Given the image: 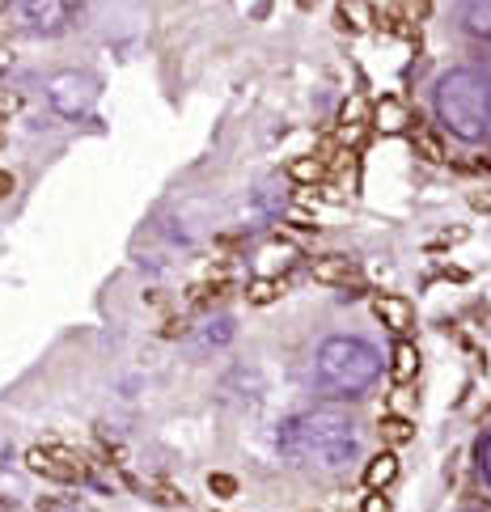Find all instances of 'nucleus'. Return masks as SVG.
<instances>
[{
	"label": "nucleus",
	"mask_w": 491,
	"mask_h": 512,
	"mask_svg": "<svg viewBox=\"0 0 491 512\" xmlns=\"http://www.w3.org/2000/svg\"><path fill=\"white\" fill-rule=\"evenodd\" d=\"M284 292H288L284 280H276V276H254V280L246 284L242 297H246V305H259V309H263V305H276Z\"/></svg>",
	"instance_id": "6"
},
{
	"label": "nucleus",
	"mask_w": 491,
	"mask_h": 512,
	"mask_svg": "<svg viewBox=\"0 0 491 512\" xmlns=\"http://www.w3.org/2000/svg\"><path fill=\"white\" fill-rule=\"evenodd\" d=\"M309 276H314V284L322 288H360V280H365V271L356 267V259H343V254H322V259L309 263Z\"/></svg>",
	"instance_id": "3"
},
{
	"label": "nucleus",
	"mask_w": 491,
	"mask_h": 512,
	"mask_svg": "<svg viewBox=\"0 0 491 512\" xmlns=\"http://www.w3.org/2000/svg\"><path fill=\"white\" fill-rule=\"evenodd\" d=\"M5 5H9V0H0V13H5Z\"/></svg>",
	"instance_id": "18"
},
{
	"label": "nucleus",
	"mask_w": 491,
	"mask_h": 512,
	"mask_svg": "<svg viewBox=\"0 0 491 512\" xmlns=\"http://www.w3.org/2000/svg\"><path fill=\"white\" fill-rule=\"evenodd\" d=\"M453 512H491V424L466 449L453 479Z\"/></svg>",
	"instance_id": "1"
},
{
	"label": "nucleus",
	"mask_w": 491,
	"mask_h": 512,
	"mask_svg": "<svg viewBox=\"0 0 491 512\" xmlns=\"http://www.w3.org/2000/svg\"><path fill=\"white\" fill-rule=\"evenodd\" d=\"M369 314L394 335H411V326H415V309H411L407 297H398V292H373Z\"/></svg>",
	"instance_id": "4"
},
{
	"label": "nucleus",
	"mask_w": 491,
	"mask_h": 512,
	"mask_svg": "<svg viewBox=\"0 0 491 512\" xmlns=\"http://www.w3.org/2000/svg\"><path fill=\"white\" fill-rule=\"evenodd\" d=\"M13 106H17V98H5V94H0V115L9 119V111H13Z\"/></svg>",
	"instance_id": "16"
},
{
	"label": "nucleus",
	"mask_w": 491,
	"mask_h": 512,
	"mask_svg": "<svg viewBox=\"0 0 491 512\" xmlns=\"http://www.w3.org/2000/svg\"><path fill=\"white\" fill-rule=\"evenodd\" d=\"M17 5L34 26H56V17L64 13V0H17Z\"/></svg>",
	"instance_id": "8"
},
{
	"label": "nucleus",
	"mask_w": 491,
	"mask_h": 512,
	"mask_svg": "<svg viewBox=\"0 0 491 512\" xmlns=\"http://www.w3.org/2000/svg\"><path fill=\"white\" fill-rule=\"evenodd\" d=\"M373 119H377V127H381V132H398V127H403V123H407V115H403V106H398L394 98H386V102H381V106H377V111H373Z\"/></svg>",
	"instance_id": "10"
},
{
	"label": "nucleus",
	"mask_w": 491,
	"mask_h": 512,
	"mask_svg": "<svg viewBox=\"0 0 491 512\" xmlns=\"http://www.w3.org/2000/svg\"><path fill=\"white\" fill-rule=\"evenodd\" d=\"M13 191H17V178L9 170H0V199H9Z\"/></svg>",
	"instance_id": "15"
},
{
	"label": "nucleus",
	"mask_w": 491,
	"mask_h": 512,
	"mask_svg": "<svg viewBox=\"0 0 491 512\" xmlns=\"http://www.w3.org/2000/svg\"><path fill=\"white\" fill-rule=\"evenodd\" d=\"M288 225H293V229H301V233H309V229H318V216L314 212H309V208H288Z\"/></svg>",
	"instance_id": "12"
},
{
	"label": "nucleus",
	"mask_w": 491,
	"mask_h": 512,
	"mask_svg": "<svg viewBox=\"0 0 491 512\" xmlns=\"http://www.w3.org/2000/svg\"><path fill=\"white\" fill-rule=\"evenodd\" d=\"M326 174H331V170H326L314 153H305V157H293V161H288V178L301 182V187H322Z\"/></svg>",
	"instance_id": "7"
},
{
	"label": "nucleus",
	"mask_w": 491,
	"mask_h": 512,
	"mask_svg": "<svg viewBox=\"0 0 491 512\" xmlns=\"http://www.w3.org/2000/svg\"><path fill=\"white\" fill-rule=\"evenodd\" d=\"M26 466H30L34 474H43V479H51V483H64V487L89 479V457H85L81 449L64 445V441L30 445V449H26Z\"/></svg>",
	"instance_id": "2"
},
{
	"label": "nucleus",
	"mask_w": 491,
	"mask_h": 512,
	"mask_svg": "<svg viewBox=\"0 0 491 512\" xmlns=\"http://www.w3.org/2000/svg\"><path fill=\"white\" fill-rule=\"evenodd\" d=\"M5 123H9V119H5V115H0V136H5Z\"/></svg>",
	"instance_id": "17"
},
{
	"label": "nucleus",
	"mask_w": 491,
	"mask_h": 512,
	"mask_svg": "<svg viewBox=\"0 0 491 512\" xmlns=\"http://www.w3.org/2000/svg\"><path fill=\"white\" fill-rule=\"evenodd\" d=\"M411 144H415V157H424L428 166H441V161H445V144H441V136H432L428 127H415Z\"/></svg>",
	"instance_id": "9"
},
{
	"label": "nucleus",
	"mask_w": 491,
	"mask_h": 512,
	"mask_svg": "<svg viewBox=\"0 0 491 512\" xmlns=\"http://www.w3.org/2000/svg\"><path fill=\"white\" fill-rule=\"evenodd\" d=\"M428 9H432V0H403V9H398V13H403L407 22H415V26H420L424 17H428Z\"/></svg>",
	"instance_id": "13"
},
{
	"label": "nucleus",
	"mask_w": 491,
	"mask_h": 512,
	"mask_svg": "<svg viewBox=\"0 0 491 512\" xmlns=\"http://www.w3.org/2000/svg\"><path fill=\"white\" fill-rule=\"evenodd\" d=\"M339 30H348V34H365L377 26V9L369 5V0H339Z\"/></svg>",
	"instance_id": "5"
},
{
	"label": "nucleus",
	"mask_w": 491,
	"mask_h": 512,
	"mask_svg": "<svg viewBox=\"0 0 491 512\" xmlns=\"http://www.w3.org/2000/svg\"><path fill=\"white\" fill-rule=\"evenodd\" d=\"M339 127H369V102L365 98H352V102H343V111H339Z\"/></svg>",
	"instance_id": "11"
},
{
	"label": "nucleus",
	"mask_w": 491,
	"mask_h": 512,
	"mask_svg": "<svg viewBox=\"0 0 491 512\" xmlns=\"http://www.w3.org/2000/svg\"><path fill=\"white\" fill-rule=\"evenodd\" d=\"M466 204L475 208V212H483V216H491V187H479V191H470V195H466Z\"/></svg>",
	"instance_id": "14"
}]
</instances>
